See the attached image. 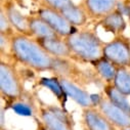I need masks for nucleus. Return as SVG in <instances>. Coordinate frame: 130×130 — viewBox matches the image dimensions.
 Segmentation results:
<instances>
[{"mask_svg":"<svg viewBox=\"0 0 130 130\" xmlns=\"http://www.w3.org/2000/svg\"><path fill=\"white\" fill-rule=\"evenodd\" d=\"M11 58L37 73H53L56 61V57L44 50L35 38L19 33L11 37Z\"/></svg>","mask_w":130,"mask_h":130,"instance_id":"nucleus-1","label":"nucleus"},{"mask_svg":"<svg viewBox=\"0 0 130 130\" xmlns=\"http://www.w3.org/2000/svg\"><path fill=\"white\" fill-rule=\"evenodd\" d=\"M64 39L69 45L73 60L92 63L104 56L106 42L92 30L78 29Z\"/></svg>","mask_w":130,"mask_h":130,"instance_id":"nucleus-2","label":"nucleus"},{"mask_svg":"<svg viewBox=\"0 0 130 130\" xmlns=\"http://www.w3.org/2000/svg\"><path fill=\"white\" fill-rule=\"evenodd\" d=\"M0 92L2 100L5 101L7 106L22 99L26 92L15 66L3 58L0 61Z\"/></svg>","mask_w":130,"mask_h":130,"instance_id":"nucleus-3","label":"nucleus"},{"mask_svg":"<svg viewBox=\"0 0 130 130\" xmlns=\"http://www.w3.org/2000/svg\"><path fill=\"white\" fill-rule=\"evenodd\" d=\"M38 117L49 130H75L73 117L61 106L40 102Z\"/></svg>","mask_w":130,"mask_h":130,"instance_id":"nucleus-4","label":"nucleus"},{"mask_svg":"<svg viewBox=\"0 0 130 130\" xmlns=\"http://www.w3.org/2000/svg\"><path fill=\"white\" fill-rule=\"evenodd\" d=\"M104 57L114 63L117 68L130 69V38L123 35L115 36L105 43Z\"/></svg>","mask_w":130,"mask_h":130,"instance_id":"nucleus-5","label":"nucleus"},{"mask_svg":"<svg viewBox=\"0 0 130 130\" xmlns=\"http://www.w3.org/2000/svg\"><path fill=\"white\" fill-rule=\"evenodd\" d=\"M41 19H43L55 32V33L62 38H66L79 29L74 26H72L62 15V13L58 10L49 8L45 5H40V7L37 9V13Z\"/></svg>","mask_w":130,"mask_h":130,"instance_id":"nucleus-6","label":"nucleus"},{"mask_svg":"<svg viewBox=\"0 0 130 130\" xmlns=\"http://www.w3.org/2000/svg\"><path fill=\"white\" fill-rule=\"evenodd\" d=\"M97 108L118 130L130 127V115L109 101L105 94L103 95Z\"/></svg>","mask_w":130,"mask_h":130,"instance_id":"nucleus-7","label":"nucleus"},{"mask_svg":"<svg viewBox=\"0 0 130 130\" xmlns=\"http://www.w3.org/2000/svg\"><path fill=\"white\" fill-rule=\"evenodd\" d=\"M1 5L4 7L7 18L13 27L15 33L32 37L29 29V15L23 13L12 0H2Z\"/></svg>","mask_w":130,"mask_h":130,"instance_id":"nucleus-8","label":"nucleus"},{"mask_svg":"<svg viewBox=\"0 0 130 130\" xmlns=\"http://www.w3.org/2000/svg\"><path fill=\"white\" fill-rule=\"evenodd\" d=\"M82 120L85 130H118L96 107L83 109Z\"/></svg>","mask_w":130,"mask_h":130,"instance_id":"nucleus-9","label":"nucleus"},{"mask_svg":"<svg viewBox=\"0 0 130 130\" xmlns=\"http://www.w3.org/2000/svg\"><path fill=\"white\" fill-rule=\"evenodd\" d=\"M58 79H59L64 91H66L67 96L69 99H71L72 101H74L79 107H81L82 109L93 107L91 94L87 90H85L78 83H76L70 79L63 78V77H58Z\"/></svg>","mask_w":130,"mask_h":130,"instance_id":"nucleus-10","label":"nucleus"},{"mask_svg":"<svg viewBox=\"0 0 130 130\" xmlns=\"http://www.w3.org/2000/svg\"><path fill=\"white\" fill-rule=\"evenodd\" d=\"M119 0H82V5L90 19L100 21L117 9Z\"/></svg>","mask_w":130,"mask_h":130,"instance_id":"nucleus-11","label":"nucleus"},{"mask_svg":"<svg viewBox=\"0 0 130 130\" xmlns=\"http://www.w3.org/2000/svg\"><path fill=\"white\" fill-rule=\"evenodd\" d=\"M99 26L107 33H111L115 37L124 34L127 28V22L125 20V15L119 9H115L101 19L99 21Z\"/></svg>","mask_w":130,"mask_h":130,"instance_id":"nucleus-12","label":"nucleus"},{"mask_svg":"<svg viewBox=\"0 0 130 130\" xmlns=\"http://www.w3.org/2000/svg\"><path fill=\"white\" fill-rule=\"evenodd\" d=\"M36 41L42 46L44 50H46L53 57L72 59V54L69 45L64 38L54 37V38H46V39H36Z\"/></svg>","mask_w":130,"mask_h":130,"instance_id":"nucleus-13","label":"nucleus"},{"mask_svg":"<svg viewBox=\"0 0 130 130\" xmlns=\"http://www.w3.org/2000/svg\"><path fill=\"white\" fill-rule=\"evenodd\" d=\"M29 29L31 36L35 39H46L59 37L51 27L38 14L29 15Z\"/></svg>","mask_w":130,"mask_h":130,"instance_id":"nucleus-14","label":"nucleus"},{"mask_svg":"<svg viewBox=\"0 0 130 130\" xmlns=\"http://www.w3.org/2000/svg\"><path fill=\"white\" fill-rule=\"evenodd\" d=\"M62 15L66 18V20L74 27L81 28L84 27L88 20L90 19L86 9L83 7L82 4H73L61 11Z\"/></svg>","mask_w":130,"mask_h":130,"instance_id":"nucleus-15","label":"nucleus"},{"mask_svg":"<svg viewBox=\"0 0 130 130\" xmlns=\"http://www.w3.org/2000/svg\"><path fill=\"white\" fill-rule=\"evenodd\" d=\"M92 67L94 69V72L99 76L106 84L113 83L118 68L112 63L110 60H108L106 57H102L97 59L96 61L92 62Z\"/></svg>","mask_w":130,"mask_h":130,"instance_id":"nucleus-16","label":"nucleus"},{"mask_svg":"<svg viewBox=\"0 0 130 130\" xmlns=\"http://www.w3.org/2000/svg\"><path fill=\"white\" fill-rule=\"evenodd\" d=\"M38 83L40 86L48 89L56 97V100L60 104V106L63 107L68 96L66 94V91H64L58 77H56V76H54V77H41L39 79Z\"/></svg>","mask_w":130,"mask_h":130,"instance_id":"nucleus-17","label":"nucleus"},{"mask_svg":"<svg viewBox=\"0 0 130 130\" xmlns=\"http://www.w3.org/2000/svg\"><path fill=\"white\" fill-rule=\"evenodd\" d=\"M104 93L109 101H111L114 105L121 108L123 111H125L127 114L130 115V103L127 99V96L119 92L112 83L105 85Z\"/></svg>","mask_w":130,"mask_h":130,"instance_id":"nucleus-18","label":"nucleus"},{"mask_svg":"<svg viewBox=\"0 0 130 130\" xmlns=\"http://www.w3.org/2000/svg\"><path fill=\"white\" fill-rule=\"evenodd\" d=\"M112 84L122 94L126 95L127 97L130 96V69L118 68Z\"/></svg>","mask_w":130,"mask_h":130,"instance_id":"nucleus-19","label":"nucleus"},{"mask_svg":"<svg viewBox=\"0 0 130 130\" xmlns=\"http://www.w3.org/2000/svg\"><path fill=\"white\" fill-rule=\"evenodd\" d=\"M8 107L18 116H22V117H33L36 110L35 104L33 102H31L30 100H27L25 95L22 99L12 102Z\"/></svg>","mask_w":130,"mask_h":130,"instance_id":"nucleus-20","label":"nucleus"},{"mask_svg":"<svg viewBox=\"0 0 130 130\" xmlns=\"http://www.w3.org/2000/svg\"><path fill=\"white\" fill-rule=\"evenodd\" d=\"M0 34L8 36V37H12L15 34L14 29L11 26L7 18V14L5 12V9L2 5L0 6Z\"/></svg>","mask_w":130,"mask_h":130,"instance_id":"nucleus-21","label":"nucleus"},{"mask_svg":"<svg viewBox=\"0 0 130 130\" xmlns=\"http://www.w3.org/2000/svg\"><path fill=\"white\" fill-rule=\"evenodd\" d=\"M41 4L61 12L69 6L73 5L74 2L73 0H41Z\"/></svg>","mask_w":130,"mask_h":130,"instance_id":"nucleus-22","label":"nucleus"},{"mask_svg":"<svg viewBox=\"0 0 130 130\" xmlns=\"http://www.w3.org/2000/svg\"><path fill=\"white\" fill-rule=\"evenodd\" d=\"M0 52L2 58L4 55H9L11 57V37L0 34Z\"/></svg>","mask_w":130,"mask_h":130,"instance_id":"nucleus-23","label":"nucleus"},{"mask_svg":"<svg viewBox=\"0 0 130 130\" xmlns=\"http://www.w3.org/2000/svg\"><path fill=\"white\" fill-rule=\"evenodd\" d=\"M117 9H119L124 15L130 18V0H119Z\"/></svg>","mask_w":130,"mask_h":130,"instance_id":"nucleus-24","label":"nucleus"},{"mask_svg":"<svg viewBox=\"0 0 130 130\" xmlns=\"http://www.w3.org/2000/svg\"><path fill=\"white\" fill-rule=\"evenodd\" d=\"M4 108L1 107V130H4Z\"/></svg>","mask_w":130,"mask_h":130,"instance_id":"nucleus-25","label":"nucleus"},{"mask_svg":"<svg viewBox=\"0 0 130 130\" xmlns=\"http://www.w3.org/2000/svg\"><path fill=\"white\" fill-rule=\"evenodd\" d=\"M119 130H130V127H127V128H123V129H119Z\"/></svg>","mask_w":130,"mask_h":130,"instance_id":"nucleus-26","label":"nucleus"},{"mask_svg":"<svg viewBox=\"0 0 130 130\" xmlns=\"http://www.w3.org/2000/svg\"><path fill=\"white\" fill-rule=\"evenodd\" d=\"M31 1H39V0H31Z\"/></svg>","mask_w":130,"mask_h":130,"instance_id":"nucleus-27","label":"nucleus"},{"mask_svg":"<svg viewBox=\"0 0 130 130\" xmlns=\"http://www.w3.org/2000/svg\"><path fill=\"white\" fill-rule=\"evenodd\" d=\"M84 130H85V129H84Z\"/></svg>","mask_w":130,"mask_h":130,"instance_id":"nucleus-28","label":"nucleus"}]
</instances>
